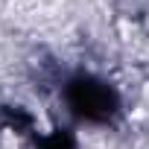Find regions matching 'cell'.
Wrapping results in <instances>:
<instances>
[{
  "label": "cell",
  "mask_w": 149,
  "mask_h": 149,
  "mask_svg": "<svg viewBox=\"0 0 149 149\" xmlns=\"http://www.w3.org/2000/svg\"><path fill=\"white\" fill-rule=\"evenodd\" d=\"M41 149H73V143H70L64 134H50V137H44Z\"/></svg>",
  "instance_id": "cell-2"
},
{
  "label": "cell",
  "mask_w": 149,
  "mask_h": 149,
  "mask_svg": "<svg viewBox=\"0 0 149 149\" xmlns=\"http://www.w3.org/2000/svg\"><path fill=\"white\" fill-rule=\"evenodd\" d=\"M64 100H67L70 114H76L79 120H88V123H108L120 111L117 91L105 79L88 76V73H79L67 82Z\"/></svg>",
  "instance_id": "cell-1"
}]
</instances>
